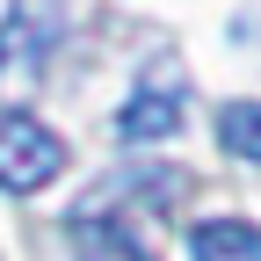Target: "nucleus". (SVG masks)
I'll return each mask as SVG.
<instances>
[{
    "instance_id": "5",
    "label": "nucleus",
    "mask_w": 261,
    "mask_h": 261,
    "mask_svg": "<svg viewBox=\"0 0 261 261\" xmlns=\"http://www.w3.org/2000/svg\"><path fill=\"white\" fill-rule=\"evenodd\" d=\"M189 254L196 261H261V225H247V218H203L189 232Z\"/></svg>"
},
{
    "instance_id": "6",
    "label": "nucleus",
    "mask_w": 261,
    "mask_h": 261,
    "mask_svg": "<svg viewBox=\"0 0 261 261\" xmlns=\"http://www.w3.org/2000/svg\"><path fill=\"white\" fill-rule=\"evenodd\" d=\"M218 138H225V152L261 167V102H225L218 109Z\"/></svg>"
},
{
    "instance_id": "4",
    "label": "nucleus",
    "mask_w": 261,
    "mask_h": 261,
    "mask_svg": "<svg viewBox=\"0 0 261 261\" xmlns=\"http://www.w3.org/2000/svg\"><path fill=\"white\" fill-rule=\"evenodd\" d=\"M73 254H80V261H160L138 232H130V218H116V211H102V203L73 218Z\"/></svg>"
},
{
    "instance_id": "2",
    "label": "nucleus",
    "mask_w": 261,
    "mask_h": 261,
    "mask_svg": "<svg viewBox=\"0 0 261 261\" xmlns=\"http://www.w3.org/2000/svg\"><path fill=\"white\" fill-rule=\"evenodd\" d=\"M65 174V138L51 123H37L29 109H8L0 116V189L8 196H29Z\"/></svg>"
},
{
    "instance_id": "1",
    "label": "nucleus",
    "mask_w": 261,
    "mask_h": 261,
    "mask_svg": "<svg viewBox=\"0 0 261 261\" xmlns=\"http://www.w3.org/2000/svg\"><path fill=\"white\" fill-rule=\"evenodd\" d=\"M65 37V8L58 0H8V22H0V102H15L44 80V58Z\"/></svg>"
},
{
    "instance_id": "3",
    "label": "nucleus",
    "mask_w": 261,
    "mask_h": 261,
    "mask_svg": "<svg viewBox=\"0 0 261 261\" xmlns=\"http://www.w3.org/2000/svg\"><path fill=\"white\" fill-rule=\"evenodd\" d=\"M189 116V80H181V65L174 58H160L152 73L130 87V102L116 109V138L123 145H160V138H174Z\"/></svg>"
}]
</instances>
